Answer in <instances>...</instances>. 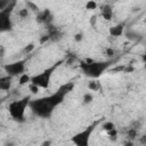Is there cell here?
Returning <instances> with one entry per match:
<instances>
[{"mask_svg":"<svg viewBox=\"0 0 146 146\" xmlns=\"http://www.w3.org/2000/svg\"><path fill=\"white\" fill-rule=\"evenodd\" d=\"M74 86L75 84L73 81H68L62 84L54 94L31 99L29 103V108L35 116L41 119H49L54 111L64 102L65 97L73 90Z\"/></svg>","mask_w":146,"mask_h":146,"instance_id":"cell-1","label":"cell"},{"mask_svg":"<svg viewBox=\"0 0 146 146\" xmlns=\"http://www.w3.org/2000/svg\"><path fill=\"white\" fill-rule=\"evenodd\" d=\"M115 62H116V58H111L106 60H92L91 63H86L84 60H82L80 62L79 67L86 76L90 78L91 80H97Z\"/></svg>","mask_w":146,"mask_h":146,"instance_id":"cell-2","label":"cell"},{"mask_svg":"<svg viewBox=\"0 0 146 146\" xmlns=\"http://www.w3.org/2000/svg\"><path fill=\"white\" fill-rule=\"evenodd\" d=\"M65 62V58L63 59H59L57 60L55 64H52L51 66L44 68L42 72L38 73V74H34V75H31V81L30 83L38 87L39 89L42 88V89H48L49 86H50V81H51V78L54 75V73L57 71V68Z\"/></svg>","mask_w":146,"mask_h":146,"instance_id":"cell-3","label":"cell"},{"mask_svg":"<svg viewBox=\"0 0 146 146\" xmlns=\"http://www.w3.org/2000/svg\"><path fill=\"white\" fill-rule=\"evenodd\" d=\"M30 100H31V95H27L22 98L14 99L9 103L8 112H9L10 117L14 121H16L18 123L25 122V112H26V108H29Z\"/></svg>","mask_w":146,"mask_h":146,"instance_id":"cell-4","label":"cell"},{"mask_svg":"<svg viewBox=\"0 0 146 146\" xmlns=\"http://www.w3.org/2000/svg\"><path fill=\"white\" fill-rule=\"evenodd\" d=\"M98 123H99V121L92 122L91 124H89L88 127H86L83 130H81L78 133L73 135L70 140L73 143L74 146H89L91 136H92L94 131L96 130Z\"/></svg>","mask_w":146,"mask_h":146,"instance_id":"cell-5","label":"cell"},{"mask_svg":"<svg viewBox=\"0 0 146 146\" xmlns=\"http://www.w3.org/2000/svg\"><path fill=\"white\" fill-rule=\"evenodd\" d=\"M16 6L15 1H11L10 5L0 11V33L9 32L13 30V21H11V13Z\"/></svg>","mask_w":146,"mask_h":146,"instance_id":"cell-6","label":"cell"},{"mask_svg":"<svg viewBox=\"0 0 146 146\" xmlns=\"http://www.w3.org/2000/svg\"><path fill=\"white\" fill-rule=\"evenodd\" d=\"M26 59H19V60H15L13 63H8L5 64L2 66L6 75H9L11 78H18L22 74L25 73L26 70Z\"/></svg>","mask_w":146,"mask_h":146,"instance_id":"cell-7","label":"cell"},{"mask_svg":"<svg viewBox=\"0 0 146 146\" xmlns=\"http://www.w3.org/2000/svg\"><path fill=\"white\" fill-rule=\"evenodd\" d=\"M36 22L39 24H46V25H49L52 21V15H51V11L49 9H43L39 13H36V17H35Z\"/></svg>","mask_w":146,"mask_h":146,"instance_id":"cell-8","label":"cell"},{"mask_svg":"<svg viewBox=\"0 0 146 146\" xmlns=\"http://www.w3.org/2000/svg\"><path fill=\"white\" fill-rule=\"evenodd\" d=\"M13 79L11 76L9 75H2L0 76V90L2 91H7L11 88V84H13Z\"/></svg>","mask_w":146,"mask_h":146,"instance_id":"cell-9","label":"cell"},{"mask_svg":"<svg viewBox=\"0 0 146 146\" xmlns=\"http://www.w3.org/2000/svg\"><path fill=\"white\" fill-rule=\"evenodd\" d=\"M108 33H110L111 36H114V38L121 36L124 33V25L123 24H117L115 26H112V27H110Z\"/></svg>","mask_w":146,"mask_h":146,"instance_id":"cell-10","label":"cell"},{"mask_svg":"<svg viewBox=\"0 0 146 146\" xmlns=\"http://www.w3.org/2000/svg\"><path fill=\"white\" fill-rule=\"evenodd\" d=\"M100 15L103 16L104 19H106V21H111L112 17H113V9H112V7H111L110 5L104 6V7L102 8Z\"/></svg>","mask_w":146,"mask_h":146,"instance_id":"cell-11","label":"cell"},{"mask_svg":"<svg viewBox=\"0 0 146 146\" xmlns=\"http://www.w3.org/2000/svg\"><path fill=\"white\" fill-rule=\"evenodd\" d=\"M125 137H127V140L135 141V139H137V138H138V128H133V127L128 128Z\"/></svg>","mask_w":146,"mask_h":146,"instance_id":"cell-12","label":"cell"},{"mask_svg":"<svg viewBox=\"0 0 146 146\" xmlns=\"http://www.w3.org/2000/svg\"><path fill=\"white\" fill-rule=\"evenodd\" d=\"M99 88H102V86H100V83L97 80H90L88 82V89H89V91H98Z\"/></svg>","mask_w":146,"mask_h":146,"instance_id":"cell-13","label":"cell"},{"mask_svg":"<svg viewBox=\"0 0 146 146\" xmlns=\"http://www.w3.org/2000/svg\"><path fill=\"white\" fill-rule=\"evenodd\" d=\"M30 81H31V75H29L27 73H24L21 76H18V83L21 86L27 84V83H30Z\"/></svg>","mask_w":146,"mask_h":146,"instance_id":"cell-14","label":"cell"},{"mask_svg":"<svg viewBox=\"0 0 146 146\" xmlns=\"http://www.w3.org/2000/svg\"><path fill=\"white\" fill-rule=\"evenodd\" d=\"M92 100H94V95H92L90 91H88V92H84V94H83V97H82V103H83L84 105L91 104V103H92Z\"/></svg>","mask_w":146,"mask_h":146,"instance_id":"cell-15","label":"cell"},{"mask_svg":"<svg viewBox=\"0 0 146 146\" xmlns=\"http://www.w3.org/2000/svg\"><path fill=\"white\" fill-rule=\"evenodd\" d=\"M102 128H103V130L106 131V132H110V131L116 129V128H115V124H114L113 122H111V121H105V122L102 124Z\"/></svg>","mask_w":146,"mask_h":146,"instance_id":"cell-16","label":"cell"},{"mask_svg":"<svg viewBox=\"0 0 146 146\" xmlns=\"http://www.w3.org/2000/svg\"><path fill=\"white\" fill-rule=\"evenodd\" d=\"M29 14H30V10H29L27 8H23V9H21V10L18 11V16H19L21 18H27Z\"/></svg>","mask_w":146,"mask_h":146,"instance_id":"cell-17","label":"cell"},{"mask_svg":"<svg viewBox=\"0 0 146 146\" xmlns=\"http://www.w3.org/2000/svg\"><path fill=\"white\" fill-rule=\"evenodd\" d=\"M97 6H98L97 2H95V1H88V2L86 3V8L89 9V10H94V9H96Z\"/></svg>","mask_w":146,"mask_h":146,"instance_id":"cell-18","label":"cell"},{"mask_svg":"<svg viewBox=\"0 0 146 146\" xmlns=\"http://www.w3.org/2000/svg\"><path fill=\"white\" fill-rule=\"evenodd\" d=\"M10 2L11 1H8V0H0V11L3 10V9H6L10 5Z\"/></svg>","mask_w":146,"mask_h":146,"instance_id":"cell-19","label":"cell"},{"mask_svg":"<svg viewBox=\"0 0 146 146\" xmlns=\"http://www.w3.org/2000/svg\"><path fill=\"white\" fill-rule=\"evenodd\" d=\"M73 39H74V41H75V42H81V41L83 40V33H82V32H79V33L74 34Z\"/></svg>","mask_w":146,"mask_h":146,"instance_id":"cell-20","label":"cell"},{"mask_svg":"<svg viewBox=\"0 0 146 146\" xmlns=\"http://www.w3.org/2000/svg\"><path fill=\"white\" fill-rule=\"evenodd\" d=\"M107 136H108L112 140H115V139H116V136H117V130H116V129H114V130H112V131L107 132Z\"/></svg>","mask_w":146,"mask_h":146,"instance_id":"cell-21","label":"cell"},{"mask_svg":"<svg viewBox=\"0 0 146 146\" xmlns=\"http://www.w3.org/2000/svg\"><path fill=\"white\" fill-rule=\"evenodd\" d=\"M27 9L30 10H33V11H36V13H39V8H38V6H35L33 2H27Z\"/></svg>","mask_w":146,"mask_h":146,"instance_id":"cell-22","label":"cell"},{"mask_svg":"<svg viewBox=\"0 0 146 146\" xmlns=\"http://www.w3.org/2000/svg\"><path fill=\"white\" fill-rule=\"evenodd\" d=\"M105 54H106V56H108V57H110V59H111V58H114L115 51H114L112 48H106V51H105Z\"/></svg>","mask_w":146,"mask_h":146,"instance_id":"cell-23","label":"cell"},{"mask_svg":"<svg viewBox=\"0 0 146 146\" xmlns=\"http://www.w3.org/2000/svg\"><path fill=\"white\" fill-rule=\"evenodd\" d=\"M34 48H35V46H34L33 43H31V44H29L27 47H25V49H24V52H25V54H31V51H32Z\"/></svg>","mask_w":146,"mask_h":146,"instance_id":"cell-24","label":"cell"},{"mask_svg":"<svg viewBox=\"0 0 146 146\" xmlns=\"http://www.w3.org/2000/svg\"><path fill=\"white\" fill-rule=\"evenodd\" d=\"M29 88H30V90H31L32 94H36L39 91V88L35 87V86H33V84H31V83H29Z\"/></svg>","mask_w":146,"mask_h":146,"instance_id":"cell-25","label":"cell"},{"mask_svg":"<svg viewBox=\"0 0 146 146\" xmlns=\"http://www.w3.org/2000/svg\"><path fill=\"white\" fill-rule=\"evenodd\" d=\"M50 39H49V35L48 34H46V35H42V38L40 39V43L41 44H43L44 42H47V41H49Z\"/></svg>","mask_w":146,"mask_h":146,"instance_id":"cell-26","label":"cell"},{"mask_svg":"<svg viewBox=\"0 0 146 146\" xmlns=\"http://www.w3.org/2000/svg\"><path fill=\"white\" fill-rule=\"evenodd\" d=\"M3 146H16V144H15V141H13V140H8V141H6V143L3 144Z\"/></svg>","mask_w":146,"mask_h":146,"instance_id":"cell-27","label":"cell"},{"mask_svg":"<svg viewBox=\"0 0 146 146\" xmlns=\"http://www.w3.org/2000/svg\"><path fill=\"white\" fill-rule=\"evenodd\" d=\"M41 146H51V140H49V139L44 140V141L41 144Z\"/></svg>","mask_w":146,"mask_h":146,"instance_id":"cell-28","label":"cell"},{"mask_svg":"<svg viewBox=\"0 0 146 146\" xmlns=\"http://www.w3.org/2000/svg\"><path fill=\"white\" fill-rule=\"evenodd\" d=\"M135 144H133V141H131V140H125V143L123 144V146H133Z\"/></svg>","mask_w":146,"mask_h":146,"instance_id":"cell-29","label":"cell"},{"mask_svg":"<svg viewBox=\"0 0 146 146\" xmlns=\"http://www.w3.org/2000/svg\"><path fill=\"white\" fill-rule=\"evenodd\" d=\"M5 99H6L5 97H3V98H0V106H1V104L3 103V100H5Z\"/></svg>","mask_w":146,"mask_h":146,"instance_id":"cell-30","label":"cell"}]
</instances>
